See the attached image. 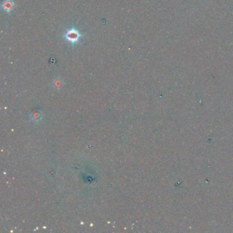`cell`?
Returning <instances> with one entry per match:
<instances>
[{"instance_id":"cell-2","label":"cell","mask_w":233,"mask_h":233,"mask_svg":"<svg viewBox=\"0 0 233 233\" xmlns=\"http://www.w3.org/2000/svg\"><path fill=\"white\" fill-rule=\"evenodd\" d=\"M2 8L5 12L10 13L15 8V2L12 0H5L2 5Z\"/></svg>"},{"instance_id":"cell-1","label":"cell","mask_w":233,"mask_h":233,"mask_svg":"<svg viewBox=\"0 0 233 233\" xmlns=\"http://www.w3.org/2000/svg\"><path fill=\"white\" fill-rule=\"evenodd\" d=\"M81 37L82 36L78 32V30L75 28L68 30L64 35L66 40L71 44H73V45L78 43Z\"/></svg>"},{"instance_id":"cell-3","label":"cell","mask_w":233,"mask_h":233,"mask_svg":"<svg viewBox=\"0 0 233 233\" xmlns=\"http://www.w3.org/2000/svg\"><path fill=\"white\" fill-rule=\"evenodd\" d=\"M30 119L34 122H39L43 119V113L38 111V112H35L32 113L30 115Z\"/></svg>"},{"instance_id":"cell-4","label":"cell","mask_w":233,"mask_h":233,"mask_svg":"<svg viewBox=\"0 0 233 233\" xmlns=\"http://www.w3.org/2000/svg\"><path fill=\"white\" fill-rule=\"evenodd\" d=\"M52 86L54 87L55 89L56 90H60L62 88V87L63 86V82L62 80L60 79V78H57L56 79H55L54 82H53L52 84Z\"/></svg>"}]
</instances>
